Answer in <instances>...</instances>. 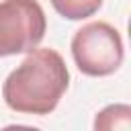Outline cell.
<instances>
[{
  "label": "cell",
  "mask_w": 131,
  "mask_h": 131,
  "mask_svg": "<svg viewBox=\"0 0 131 131\" xmlns=\"http://www.w3.org/2000/svg\"><path fill=\"white\" fill-rule=\"evenodd\" d=\"M47 20L37 0L0 2V57L27 53L45 37Z\"/></svg>",
  "instance_id": "cell-3"
},
{
  "label": "cell",
  "mask_w": 131,
  "mask_h": 131,
  "mask_svg": "<svg viewBox=\"0 0 131 131\" xmlns=\"http://www.w3.org/2000/svg\"><path fill=\"white\" fill-rule=\"evenodd\" d=\"M70 72L63 57L49 47L31 49L2 86L4 102L16 113L49 115L68 90Z\"/></svg>",
  "instance_id": "cell-1"
},
{
  "label": "cell",
  "mask_w": 131,
  "mask_h": 131,
  "mask_svg": "<svg viewBox=\"0 0 131 131\" xmlns=\"http://www.w3.org/2000/svg\"><path fill=\"white\" fill-rule=\"evenodd\" d=\"M131 108L127 104H111L96 115L94 129H129Z\"/></svg>",
  "instance_id": "cell-5"
},
{
  "label": "cell",
  "mask_w": 131,
  "mask_h": 131,
  "mask_svg": "<svg viewBox=\"0 0 131 131\" xmlns=\"http://www.w3.org/2000/svg\"><path fill=\"white\" fill-rule=\"evenodd\" d=\"M57 14L70 20H82L86 16H92L100 6L102 0H49Z\"/></svg>",
  "instance_id": "cell-4"
},
{
  "label": "cell",
  "mask_w": 131,
  "mask_h": 131,
  "mask_svg": "<svg viewBox=\"0 0 131 131\" xmlns=\"http://www.w3.org/2000/svg\"><path fill=\"white\" fill-rule=\"evenodd\" d=\"M72 55L86 76L115 74L123 63V39L108 23H88L72 39Z\"/></svg>",
  "instance_id": "cell-2"
}]
</instances>
